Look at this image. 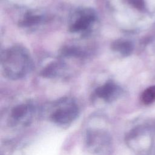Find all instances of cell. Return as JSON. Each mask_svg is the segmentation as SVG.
Instances as JSON below:
<instances>
[{
	"instance_id": "obj_1",
	"label": "cell",
	"mask_w": 155,
	"mask_h": 155,
	"mask_svg": "<svg viewBox=\"0 0 155 155\" xmlns=\"http://www.w3.org/2000/svg\"><path fill=\"white\" fill-rule=\"evenodd\" d=\"M1 64L5 76L13 80L24 77L33 65L28 52L21 46H14L4 50L2 53Z\"/></svg>"
},
{
	"instance_id": "obj_2",
	"label": "cell",
	"mask_w": 155,
	"mask_h": 155,
	"mask_svg": "<svg viewBox=\"0 0 155 155\" xmlns=\"http://www.w3.org/2000/svg\"><path fill=\"white\" fill-rule=\"evenodd\" d=\"M79 113L78 106L72 99H62L51 106L49 118L58 125H65L73 122L78 117Z\"/></svg>"
},
{
	"instance_id": "obj_3",
	"label": "cell",
	"mask_w": 155,
	"mask_h": 155,
	"mask_svg": "<svg viewBox=\"0 0 155 155\" xmlns=\"http://www.w3.org/2000/svg\"><path fill=\"white\" fill-rule=\"evenodd\" d=\"M85 144L87 149L93 154L107 153L111 146L110 135L102 130L90 129L85 135Z\"/></svg>"
},
{
	"instance_id": "obj_4",
	"label": "cell",
	"mask_w": 155,
	"mask_h": 155,
	"mask_svg": "<svg viewBox=\"0 0 155 155\" xmlns=\"http://www.w3.org/2000/svg\"><path fill=\"white\" fill-rule=\"evenodd\" d=\"M95 12L90 8H85L76 13L70 25V31L73 33L87 30L95 21Z\"/></svg>"
},
{
	"instance_id": "obj_5",
	"label": "cell",
	"mask_w": 155,
	"mask_h": 155,
	"mask_svg": "<svg viewBox=\"0 0 155 155\" xmlns=\"http://www.w3.org/2000/svg\"><path fill=\"white\" fill-rule=\"evenodd\" d=\"M33 111V107L30 104L18 105L11 111V121L15 124L28 125L31 119Z\"/></svg>"
},
{
	"instance_id": "obj_6",
	"label": "cell",
	"mask_w": 155,
	"mask_h": 155,
	"mask_svg": "<svg viewBox=\"0 0 155 155\" xmlns=\"http://www.w3.org/2000/svg\"><path fill=\"white\" fill-rule=\"evenodd\" d=\"M119 87L113 82H107L96 89L95 94L97 97L105 102H112L120 94Z\"/></svg>"
},
{
	"instance_id": "obj_7",
	"label": "cell",
	"mask_w": 155,
	"mask_h": 155,
	"mask_svg": "<svg viewBox=\"0 0 155 155\" xmlns=\"http://www.w3.org/2000/svg\"><path fill=\"white\" fill-rule=\"evenodd\" d=\"M111 48L113 50L119 52L121 55L127 56L131 54L133 50V45L127 40L119 39L113 42Z\"/></svg>"
},
{
	"instance_id": "obj_8",
	"label": "cell",
	"mask_w": 155,
	"mask_h": 155,
	"mask_svg": "<svg viewBox=\"0 0 155 155\" xmlns=\"http://www.w3.org/2000/svg\"><path fill=\"white\" fill-rule=\"evenodd\" d=\"M140 99L142 102L146 105L154 102L155 101V85L146 88L142 92Z\"/></svg>"
},
{
	"instance_id": "obj_9",
	"label": "cell",
	"mask_w": 155,
	"mask_h": 155,
	"mask_svg": "<svg viewBox=\"0 0 155 155\" xmlns=\"http://www.w3.org/2000/svg\"><path fill=\"white\" fill-rule=\"evenodd\" d=\"M42 21V16L41 15H36L28 14L21 21V25L25 27H30L37 24Z\"/></svg>"
},
{
	"instance_id": "obj_10",
	"label": "cell",
	"mask_w": 155,
	"mask_h": 155,
	"mask_svg": "<svg viewBox=\"0 0 155 155\" xmlns=\"http://www.w3.org/2000/svg\"><path fill=\"white\" fill-rule=\"evenodd\" d=\"M127 2L135 8L144 11L145 9V2L144 0H126Z\"/></svg>"
}]
</instances>
